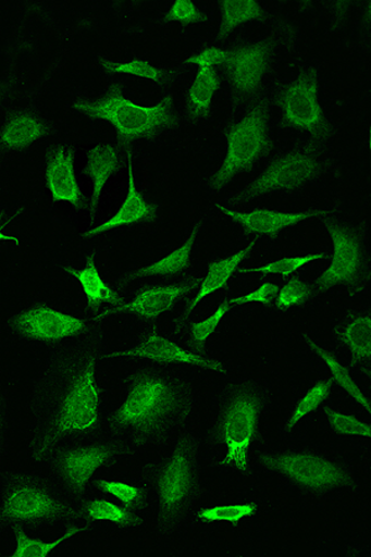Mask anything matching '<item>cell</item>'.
Masks as SVG:
<instances>
[{"instance_id": "obj_42", "label": "cell", "mask_w": 371, "mask_h": 557, "mask_svg": "<svg viewBox=\"0 0 371 557\" xmlns=\"http://www.w3.org/2000/svg\"><path fill=\"white\" fill-rule=\"evenodd\" d=\"M230 51H225L219 48H210L198 55L189 58L187 60L188 64L196 65L198 67H215L225 65L227 62Z\"/></svg>"}, {"instance_id": "obj_25", "label": "cell", "mask_w": 371, "mask_h": 557, "mask_svg": "<svg viewBox=\"0 0 371 557\" xmlns=\"http://www.w3.org/2000/svg\"><path fill=\"white\" fill-rule=\"evenodd\" d=\"M121 168L122 157L115 147L98 146L89 150L85 172L94 185V211L98 208L107 183Z\"/></svg>"}, {"instance_id": "obj_20", "label": "cell", "mask_w": 371, "mask_h": 557, "mask_svg": "<svg viewBox=\"0 0 371 557\" xmlns=\"http://www.w3.org/2000/svg\"><path fill=\"white\" fill-rule=\"evenodd\" d=\"M255 242H251L247 247L235 251L234 255L227 258L215 260V262L207 268L205 276L201 278L200 284H198L197 294L193 299H189L183 313L180 314L175 329L185 325L189 314L198 308V305L228 284L233 275L239 271L244 260H246L251 253V250L255 249Z\"/></svg>"}, {"instance_id": "obj_41", "label": "cell", "mask_w": 371, "mask_h": 557, "mask_svg": "<svg viewBox=\"0 0 371 557\" xmlns=\"http://www.w3.org/2000/svg\"><path fill=\"white\" fill-rule=\"evenodd\" d=\"M11 411H9L7 395L0 389V460L11 444Z\"/></svg>"}, {"instance_id": "obj_40", "label": "cell", "mask_w": 371, "mask_h": 557, "mask_svg": "<svg viewBox=\"0 0 371 557\" xmlns=\"http://www.w3.org/2000/svg\"><path fill=\"white\" fill-rule=\"evenodd\" d=\"M207 17L208 16L197 8L193 0H176L166 13L165 21L194 24L203 23L207 21Z\"/></svg>"}, {"instance_id": "obj_29", "label": "cell", "mask_w": 371, "mask_h": 557, "mask_svg": "<svg viewBox=\"0 0 371 557\" xmlns=\"http://www.w3.org/2000/svg\"><path fill=\"white\" fill-rule=\"evenodd\" d=\"M45 125L30 114H20L5 124L0 144L7 149L28 148L47 134Z\"/></svg>"}, {"instance_id": "obj_18", "label": "cell", "mask_w": 371, "mask_h": 557, "mask_svg": "<svg viewBox=\"0 0 371 557\" xmlns=\"http://www.w3.org/2000/svg\"><path fill=\"white\" fill-rule=\"evenodd\" d=\"M45 178L53 201L69 203L76 210L83 208L84 196L75 172L74 150L60 147L50 151Z\"/></svg>"}, {"instance_id": "obj_16", "label": "cell", "mask_w": 371, "mask_h": 557, "mask_svg": "<svg viewBox=\"0 0 371 557\" xmlns=\"http://www.w3.org/2000/svg\"><path fill=\"white\" fill-rule=\"evenodd\" d=\"M334 343L349 358L350 367L370 376L371 317L369 310H350L338 319L332 330Z\"/></svg>"}, {"instance_id": "obj_5", "label": "cell", "mask_w": 371, "mask_h": 557, "mask_svg": "<svg viewBox=\"0 0 371 557\" xmlns=\"http://www.w3.org/2000/svg\"><path fill=\"white\" fill-rule=\"evenodd\" d=\"M77 505L47 472L0 473V532L67 527L77 522Z\"/></svg>"}, {"instance_id": "obj_8", "label": "cell", "mask_w": 371, "mask_h": 557, "mask_svg": "<svg viewBox=\"0 0 371 557\" xmlns=\"http://www.w3.org/2000/svg\"><path fill=\"white\" fill-rule=\"evenodd\" d=\"M75 107L89 119L111 123L118 137L125 141L156 137L175 119L171 95L156 106H140L124 97L120 87H114L101 100Z\"/></svg>"}, {"instance_id": "obj_28", "label": "cell", "mask_w": 371, "mask_h": 557, "mask_svg": "<svg viewBox=\"0 0 371 557\" xmlns=\"http://www.w3.org/2000/svg\"><path fill=\"white\" fill-rule=\"evenodd\" d=\"M89 528L83 523L67 525L65 532L55 541L44 542L39 537L29 535L28 530L15 529V546L11 553L12 557H48L55 553L60 546L66 544L71 539L86 532Z\"/></svg>"}, {"instance_id": "obj_34", "label": "cell", "mask_w": 371, "mask_h": 557, "mask_svg": "<svg viewBox=\"0 0 371 557\" xmlns=\"http://www.w3.org/2000/svg\"><path fill=\"white\" fill-rule=\"evenodd\" d=\"M258 503H235V505H220L202 508L197 511V520L203 523L238 524L242 520L255 517L258 513Z\"/></svg>"}, {"instance_id": "obj_3", "label": "cell", "mask_w": 371, "mask_h": 557, "mask_svg": "<svg viewBox=\"0 0 371 557\" xmlns=\"http://www.w3.org/2000/svg\"><path fill=\"white\" fill-rule=\"evenodd\" d=\"M273 398V384L257 376L223 386L217 395L212 424L203 443L212 467L238 472L244 478L251 474V446Z\"/></svg>"}, {"instance_id": "obj_39", "label": "cell", "mask_w": 371, "mask_h": 557, "mask_svg": "<svg viewBox=\"0 0 371 557\" xmlns=\"http://www.w3.org/2000/svg\"><path fill=\"white\" fill-rule=\"evenodd\" d=\"M279 286L274 283L267 282L261 284L257 289L247 294L230 299L231 307H243V305L259 304L265 308H273L275 305Z\"/></svg>"}, {"instance_id": "obj_27", "label": "cell", "mask_w": 371, "mask_h": 557, "mask_svg": "<svg viewBox=\"0 0 371 557\" xmlns=\"http://www.w3.org/2000/svg\"><path fill=\"white\" fill-rule=\"evenodd\" d=\"M90 491L112 497L124 507L137 511V513L140 515L150 506L148 492L138 480L125 482L121 480L96 478L92 482V486H90Z\"/></svg>"}, {"instance_id": "obj_30", "label": "cell", "mask_w": 371, "mask_h": 557, "mask_svg": "<svg viewBox=\"0 0 371 557\" xmlns=\"http://www.w3.org/2000/svg\"><path fill=\"white\" fill-rule=\"evenodd\" d=\"M333 385L331 376L313 384L295 404L292 414H289L283 426V433L285 435L292 433L305 418L321 410L324 401L330 397Z\"/></svg>"}, {"instance_id": "obj_43", "label": "cell", "mask_w": 371, "mask_h": 557, "mask_svg": "<svg viewBox=\"0 0 371 557\" xmlns=\"http://www.w3.org/2000/svg\"><path fill=\"white\" fill-rule=\"evenodd\" d=\"M0 242H13L15 245H21V240L13 236H8L0 230Z\"/></svg>"}, {"instance_id": "obj_7", "label": "cell", "mask_w": 371, "mask_h": 557, "mask_svg": "<svg viewBox=\"0 0 371 557\" xmlns=\"http://www.w3.org/2000/svg\"><path fill=\"white\" fill-rule=\"evenodd\" d=\"M123 458L120 447L104 433L57 448L40 466L72 502L88 496L98 472L111 470Z\"/></svg>"}, {"instance_id": "obj_26", "label": "cell", "mask_w": 371, "mask_h": 557, "mask_svg": "<svg viewBox=\"0 0 371 557\" xmlns=\"http://www.w3.org/2000/svg\"><path fill=\"white\" fill-rule=\"evenodd\" d=\"M304 341L316 356H319L321 361L327 366L331 372V379L334 384H337L343 392L349 395V398L357 403L360 408L367 410L370 414V403L359 384L353 379L349 368L342 363L339 359L334 356L331 350L316 343L310 336L304 335Z\"/></svg>"}, {"instance_id": "obj_2", "label": "cell", "mask_w": 371, "mask_h": 557, "mask_svg": "<svg viewBox=\"0 0 371 557\" xmlns=\"http://www.w3.org/2000/svg\"><path fill=\"white\" fill-rule=\"evenodd\" d=\"M120 407L107 412L102 433L123 458L162 448L187 429L196 406L191 384L168 366L135 368L122 384Z\"/></svg>"}, {"instance_id": "obj_1", "label": "cell", "mask_w": 371, "mask_h": 557, "mask_svg": "<svg viewBox=\"0 0 371 557\" xmlns=\"http://www.w3.org/2000/svg\"><path fill=\"white\" fill-rule=\"evenodd\" d=\"M102 323L51 349L33 385L25 455L40 463L57 448L102 433L107 410L98 381L104 352Z\"/></svg>"}, {"instance_id": "obj_9", "label": "cell", "mask_w": 371, "mask_h": 557, "mask_svg": "<svg viewBox=\"0 0 371 557\" xmlns=\"http://www.w3.org/2000/svg\"><path fill=\"white\" fill-rule=\"evenodd\" d=\"M101 321L76 317L47 302L33 301L12 314L8 331L24 343L53 348L85 336Z\"/></svg>"}, {"instance_id": "obj_19", "label": "cell", "mask_w": 371, "mask_h": 557, "mask_svg": "<svg viewBox=\"0 0 371 557\" xmlns=\"http://www.w3.org/2000/svg\"><path fill=\"white\" fill-rule=\"evenodd\" d=\"M269 61L270 51L265 44H250L230 51L225 66L235 91L243 95L255 92L267 75Z\"/></svg>"}, {"instance_id": "obj_15", "label": "cell", "mask_w": 371, "mask_h": 557, "mask_svg": "<svg viewBox=\"0 0 371 557\" xmlns=\"http://www.w3.org/2000/svg\"><path fill=\"white\" fill-rule=\"evenodd\" d=\"M280 107L289 127L309 132H321L324 128L319 83L310 74L301 75L287 86Z\"/></svg>"}, {"instance_id": "obj_14", "label": "cell", "mask_w": 371, "mask_h": 557, "mask_svg": "<svg viewBox=\"0 0 371 557\" xmlns=\"http://www.w3.org/2000/svg\"><path fill=\"white\" fill-rule=\"evenodd\" d=\"M200 284V278H191L181 284H156L138 287L128 302H122L111 310L99 313L97 319L103 320L116 314H125L141 326L148 327L165 317L191 295Z\"/></svg>"}, {"instance_id": "obj_36", "label": "cell", "mask_w": 371, "mask_h": 557, "mask_svg": "<svg viewBox=\"0 0 371 557\" xmlns=\"http://www.w3.org/2000/svg\"><path fill=\"white\" fill-rule=\"evenodd\" d=\"M325 256L327 255L313 253L302 257H286L274 260V262H270L259 268L242 269V271L238 272L240 274L279 275L284 278H288L298 271H301L306 265H310L311 263L317 262V260L323 259Z\"/></svg>"}, {"instance_id": "obj_22", "label": "cell", "mask_w": 371, "mask_h": 557, "mask_svg": "<svg viewBox=\"0 0 371 557\" xmlns=\"http://www.w3.org/2000/svg\"><path fill=\"white\" fill-rule=\"evenodd\" d=\"M77 522L94 527L96 523H111L122 530H137L143 525V515L121 503L102 497H86L78 502Z\"/></svg>"}, {"instance_id": "obj_6", "label": "cell", "mask_w": 371, "mask_h": 557, "mask_svg": "<svg viewBox=\"0 0 371 557\" xmlns=\"http://www.w3.org/2000/svg\"><path fill=\"white\" fill-rule=\"evenodd\" d=\"M251 460L252 467L277 475L286 486L304 496L322 498L334 492L358 490L356 471L348 461L313 448L260 451Z\"/></svg>"}, {"instance_id": "obj_23", "label": "cell", "mask_w": 371, "mask_h": 557, "mask_svg": "<svg viewBox=\"0 0 371 557\" xmlns=\"http://www.w3.org/2000/svg\"><path fill=\"white\" fill-rule=\"evenodd\" d=\"M65 272L76 278L90 310H97L102 305H112L114 308L123 302L120 294L104 282L102 274L98 271L94 256L87 259L84 268H66Z\"/></svg>"}, {"instance_id": "obj_17", "label": "cell", "mask_w": 371, "mask_h": 557, "mask_svg": "<svg viewBox=\"0 0 371 557\" xmlns=\"http://www.w3.org/2000/svg\"><path fill=\"white\" fill-rule=\"evenodd\" d=\"M219 209L232 221L256 237L274 238L284 231L295 227L305 221L321 219L323 211L310 210L300 212H283L269 209H256L249 212L230 210L224 206Z\"/></svg>"}, {"instance_id": "obj_35", "label": "cell", "mask_w": 371, "mask_h": 557, "mask_svg": "<svg viewBox=\"0 0 371 557\" xmlns=\"http://www.w3.org/2000/svg\"><path fill=\"white\" fill-rule=\"evenodd\" d=\"M316 295L312 285L307 284L301 276H293L286 281L283 287H279L274 307L279 311L301 308Z\"/></svg>"}, {"instance_id": "obj_13", "label": "cell", "mask_w": 371, "mask_h": 557, "mask_svg": "<svg viewBox=\"0 0 371 557\" xmlns=\"http://www.w3.org/2000/svg\"><path fill=\"white\" fill-rule=\"evenodd\" d=\"M103 359H140L160 366H189L222 374L230 373L227 364L220 358L196 352L153 329L141 332L128 348L106 354Z\"/></svg>"}, {"instance_id": "obj_12", "label": "cell", "mask_w": 371, "mask_h": 557, "mask_svg": "<svg viewBox=\"0 0 371 557\" xmlns=\"http://www.w3.org/2000/svg\"><path fill=\"white\" fill-rule=\"evenodd\" d=\"M325 226L332 239L333 255L329 268L312 285L314 292L319 294L333 287H344L351 298H358L369 285L363 239L337 221L325 219Z\"/></svg>"}, {"instance_id": "obj_21", "label": "cell", "mask_w": 371, "mask_h": 557, "mask_svg": "<svg viewBox=\"0 0 371 557\" xmlns=\"http://www.w3.org/2000/svg\"><path fill=\"white\" fill-rule=\"evenodd\" d=\"M126 159H128V191H126L125 199L121 209L99 226L89 230L85 238L103 235L106 232L124 226H134L141 222L151 220L156 215L158 208L144 199V196L138 191L135 185L134 165L131 150H126Z\"/></svg>"}, {"instance_id": "obj_4", "label": "cell", "mask_w": 371, "mask_h": 557, "mask_svg": "<svg viewBox=\"0 0 371 557\" xmlns=\"http://www.w3.org/2000/svg\"><path fill=\"white\" fill-rule=\"evenodd\" d=\"M171 444V451L144 465L137 479L156 510V528L161 537L172 536L186 525L205 493L202 450L197 436L187 428Z\"/></svg>"}, {"instance_id": "obj_31", "label": "cell", "mask_w": 371, "mask_h": 557, "mask_svg": "<svg viewBox=\"0 0 371 557\" xmlns=\"http://www.w3.org/2000/svg\"><path fill=\"white\" fill-rule=\"evenodd\" d=\"M232 309L228 300L222 301L219 307L202 321L193 323L188 329L178 330L177 332L186 331L185 346L196 352L207 354L205 348L210 338L215 334V331L221 326L222 321Z\"/></svg>"}, {"instance_id": "obj_24", "label": "cell", "mask_w": 371, "mask_h": 557, "mask_svg": "<svg viewBox=\"0 0 371 557\" xmlns=\"http://www.w3.org/2000/svg\"><path fill=\"white\" fill-rule=\"evenodd\" d=\"M198 230H200V224L194 228L191 235H189L188 239L185 242L183 246H180L175 250H172L171 253L158 260V262L152 263L147 267H143L123 278L124 283H128L135 281V278L140 277H175L184 275L189 265H191L193 251L196 244Z\"/></svg>"}, {"instance_id": "obj_32", "label": "cell", "mask_w": 371, "mask_h": 557, "mask_svg": "<svg viewBox=\"0 0 371 557\" xmlns=\"http://www.w3.org/2000/svg\"><path fill=\"white\" fill-rule=\"evenodd\" d=\"M220 88V77L213 67H198L196 78L188 92V102L197 114L210 110L213 98Z\"/></svg>"}, {"instance_id": "obj_38", "label": "cell", "mask_w": 371, "mask_h": 557, "mask_svg": "<svg viewBox=\"0 0 371 557\" xmlns=\"http://www.w3.org/2000/svg\"><path fill=\"white\" fill-rule=\"evenodd\" d=\"M107 70L113 74H123L137 76L140 78L153 81V83H164L166 79V72L149 64L145 60H132L122 62V64H107Z\"/></svg>"}, {"instance_id": "obj_11", "label": "cell", "mask_w": 371, "mask_h": 557, "mask_svg": "<svg viewBox=\"0 0 371 557\" xmlns=\"http://www.w3.org/2000/svg\"><path fill=\"white\" fill-rule=\"evenodd\" d=\"M327 160L312 147L296 148L276 158L255 183L234 196L235 202L252 201L277 193L301 190L319 182Z\"/></svg>"}, {"instance_id": "obj_33", "label": "cell", "mask_w": 371, "mask_h": 557, "mask_svg": "<svg viewBox=\"0 0 371 557\" xmlns=\"http://www.w3.org/2000/svg\"><path fill=\"white\" fill-rule=\"evenodd\" d=\"M221 36L228 34L242 24L260 20L264 15L262 8L255 0H223Z\"/></svg>"}, {"instance_id": "obj_10", "label": "cell", "mask_w": 371, "mask_h": 557, "mask_svg": "<svg viewBox=\"0 0 371 557\" xmlns=\"http://www.w3.org/2000/svg\"><path fill=\"white\" fill-rule=\"evenodd\" d=\"M270 147L268 114L264 108L259 107L244 115L230 129L225 156L211 178V191H223L235 178L264 158Z\"/></svg>"}, {"instance_id": "obj_37", "label": "cell", "mask_w": 371, "mask_h": 557, "mask_svg": "<svg viewBox=\"0 0 371 557\" xmlns=\"http://www.w3.org/2000/svg\"><path fill=\"white\" fill-rule=\"evenodd\" d=\"M321 410L327 421L332 433L342 436H356L360 438L371 437V426L366 421L355 416L346 414L331 406L322 407Z\"/></svg>"}]
</instances>
